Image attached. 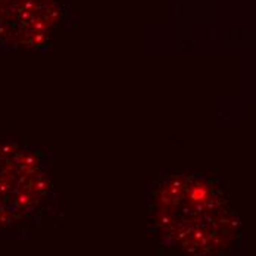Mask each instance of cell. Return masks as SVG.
<instances>
[{
  "label": "cell",
  "instance_id": "6da1fadb",
  "mask_svg": "<svg viewBox=\"0 0 256 256\" xmlns=\"http://www.w3.org/2000/svg\"><path fill=\"white\" fill-rule=\"evenodd\" d=\"M50 190L43 156L18 143H0V228L38 214Z\"/></svg>",
  "mask_w": 256,
  "mask_h": 256
}]
</instances>
